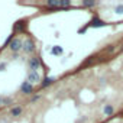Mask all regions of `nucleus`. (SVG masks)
I'll return each mask as SVG.
<instances>
[{
  "label": "nucleus",
  "instance_id": "nucleus-1",
  "mask_svg": "<svg viewBox=\"0 0 123 123\" xmlns=\"http://www.w3.org/2000/svg\"><path fill=\"white\" fill-rule=\"evenodd\" d=\"M9 48H10V51H12L13 54H16V52H19L20 49H23V42H22L19 38H15V39L10 41Z\"/></svg>",
  "mask_w": 123,
  "mask_h": 123
},
{
  "label": "nucleus",
  "instance_id": "nucleus-2",
  "mask_svg": "<svg viewBox=\"0 0 123 123\" xmlns=\"http://www.w3.org/2000/svg\"><path fill=\"white\" fill-rule=\"evenodd\" d=\"M20 91L23 94H32L33 93V84H31L29 81H23L20 84Z\"/></svg>",
  "mask_w": 123,
  "mask_h": 123
},
{
  "label": "nucleus",
  "instance_id": "nucleus-3",
  "mask_svg": "<svg viewBox=\"0 0 123 123\" xmlns=\"http://www.w3.org/2000/svg\"><path fill=\"white\" fill-rule=\"evenodd\" d=\"M23 51L26 52V54H31V52H33L35 51V43H33V41L32 39H26V41H23Z\"/></svg>",
  "mask_w": 123,
  "mask_h": 123
},
{
  "label": "nucleus",
  "instance_id": "nucleus-4",
  "mask_svg": "<svg viewBox=\"0 0 123 123\" xmlns=\"http://www.w3.org/2000/svg\"><path fill=\"white\" fill-rule=\"evenodd\" d=\"M28 81H29L31 84H38V83H41V75H39L36 71H31V73L28 74Z\"/></svg>",
  "mask_w": 123,
  "mask_h": 123
},
{
  "label": "nucleus",
  "instance_id": "nucleus-5",
  "mask_svg": "<svg viewBox=\"0 0 123 123\" xmlns=\"http://www.w3.org/2000/svg\"><path fill=\"white\" fill-rule=\"evenodd\" d=\"M28 64H29V68H31V71H36V70L41 67V61H39L36 56H33V58H31V59L28 61Z\"/></svg>",
  "mask_w": 123,
  "mask_h": 123
},
{
  "label": "nucleus",
  "instance_id": "nucleus-6",
  "mask_svg": "<svg viewBox=\"0 0 123 123\" xmlns=\"http://www.w3.org/2000/svg\"><path fill=\"white\" fill-rule=\"evenodd\" d=\"M103 113H104L106 116H111V114L114 113V107H113L111 104H106L104 109H103Z\"/></svg>",
  "mask_w": 123,
  "mask_h": 123
},
{
  "label": "nucleus",
  "instance_id": "nucleus-7",
  "mask_svg": "<svg viewBox=\"0 0 123 123\" xmlns=\"http://www.w3.org/2000/svg\"><path fill=\"white\" fill-rule=\"evenodd\" d=\"M46 6L48 7H59L61 6V0H48Z\"/></svg>",
  "mask_w": 123,
  "mask_h": 123
},
{
  "label": "nucleus",
  "instance_id": "nucleus-8",
  "mask_svg": "<svg viewBox=\"0 0 123 123\" xmlns=\"http://www.w3.org/2000/svg\"><path fill=\"white\" fill-rule=\"evenodd\" d=\"M54 81H55L54 77H46V78H43V81L41 83V86H42V87H48V86H51Z\"/></svg>",
  "mask_w": 123,
  "mask_h": 123
},
{
  "label": "nucleus",
  "instance_id": "nucleus-9",
  "mask_svg": "<svg viewBox=\"0 0 123 123\" xmlns=\"http://www.w3.org/2000/svg\"><path fill=\"white\" fill-rule=\"evenodd\" d=\"M90 26H94V28L104 26V22H103V20H100V19H93V20H91V23H90Z\"/></svg>",
  "mask_w": 123,
  "mask_h": 123
},
{
  "label": "nucleus",
  "instance_id": "nucleus-10",
  "mask_svg": "<svg viewBox=\"0 0 123 123\" xmlns=\"http://www.w3.org/2000/svg\"><path fill=\"white\" fill-rule=\"evenodd\" d=\"M10 114H12V116H20V114H22V107H19V106L13 107V109L10 110Z\"/></svg>",
  "mask_w": 123,
  "mask_h": 123
},
{
  "label": "nucleus",
  "instance_id": "nucleus-11",
  "mask_svg": "<svg viewBox=\"0 0 123 123\" xmlns=\"http://www.w3.org/2000/svg\"><path fill=\"white\" fill-rule=\"evenodd\" d=\"M62 51H64L62 46H58V45H56V46H54V48L51 49V54H54V55H61V54H62Z\"/></svg>",
  "mask_w": 123,
  "mask_h": 123
},
{
  "label": "nucleus",
  "instance_id": "nucleus-12",
  "mask_svg": "<svg viewBox=\"0 0 123 123\" xmlns=\"http://www.w3.org/2000/svg\"><path fill=\"white\" fill-rule=\"evenodd\" d=\"M23 29H25V23H23V22H18V23L15 25V31L23 32Z\"/></svg>",
  "mask_w": 123,
  "mask_h": 123
},
{
  "label": "nucleus",
  "instance_id": "nucleus-13",
  "mask_svg": "<svg viewBox=\"0 0 123 123\" xmlns=\"http://www.w3.org/2000/svg\"><path fill=\"white\" fill-rule=\"evenodd\" d=\"M96 5H97V2H87V0H84V2H83V6H86V7H93Z\"/></svg>",
  "mask_w": 123,
  "mask_h": 123
},
{
  "label": "nucleus",
  "instance_id": "nucleus-14",
  "mask_svg": "<svg viewBox=\"0 0 123 123\" xmlns=\"http://www.w3.org/2000/svg\"><path fill=\"white\" fill-rule=\"evenodd\" d=\"M114 12H116L117 15H123V5H117L116 9H114Z\"/></svg>",
  "mask_w": 123,
  "mask_h": 123
},
{
  "label": "nucleus",
  "instance_id": "nucleus-15",
  "mask_svg": "<svg viewBox=\"0 0 123 123\" xmlns=\"http://www.w3.org/2000/svg\"><path fill=\"white\" fill-rule=\"evenodd\" d=\"M70 5H71L70 0H61V6H59V7H68Z\"/></svg>",
  "mask_w": 123,
  "mask_h": 123
},
{
  "label": "nucleus",
  "instance_id": "nucleus-16",
  "mask_svg": "<svg viewBox=\"0 0 123 123\" xmlns=\"http://www.w3.org/2000/svg\"><path fill=\"white\" fill-rule=\"evenodd\" d=\"M12 103V98L10 97H3V106H7Z\"/></svg>",
  "mask_w": 123,
  "mask_h": 123
},
{
  "label": "nucleus",
  "instance_id": "nucleus-17",
  "mask_svg": "<svg viewBox=\"0 0 123 123\" xmlns=\"http://www.w3.org/2000/svg\"><path fill=\"white\" fill-rule=\"evenodd\" d=\"M39 98H41V96H33V97L31 98V103H35V101H38Z\"/></svg>",
  "mask_w": 123,
  "mask_h": 123
},
{
  "label": "nucleus",
  "instance_id": "nucleus-18",
  "mask_svg": "<svg viewBox=\"0 0 123 123\" xmlns=\"http://www.w3.org/2000/svg\"><path fill=\"white\" fill-rule=\"evenodd\" d=\"M5 68H6V64H5V62L0 64V71H5Z\"/></svg>",
  "mask_w": 123,
  "mask_h": 123
},
{
  "label": "nucleus",
  "instance_id": "nucleus-19",
  "mask_svg": "<svg viewBox=\"0 0 123 123\" xmlns=\"http://www.w3.org/2000/svg\"><path fill=\"white\" fill-rule=\"evenodd\" d=\"M0 106H3V97H0Z\"/></svg>",
  "mask_w": 123,
  "mask_h": 123
}]
</instances>
